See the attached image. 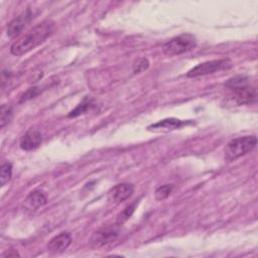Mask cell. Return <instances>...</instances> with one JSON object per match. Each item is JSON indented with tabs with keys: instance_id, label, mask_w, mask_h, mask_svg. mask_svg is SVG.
Instances as JSON below:
<instances>
[{
	"instance_id": "1",
	"label": "cell",
	"mask_w": 258,
	"mask_h": 258,
	"mask_svg": "<svg viewBox=\"0 0 258 258\" xmlns=\"http://www.w3.org/2000/svg\"><path fill=\"white\" fill-rule=\"evenodd\" d=\"M54 29V22L51 20H43L40 23L33 26L22 36L16 39L11 47L10 52L13 55L20 56L34 49L41 44L47 37L51 35Z\"/></svg>"
},
{
	"instance_id": "2",
	"label": "cell",
	"mask_w": 258,
	"mask_h": 258,
	"mask_svg": "<svg viewBox=\"0 0 258 258\" xmlns=\"http://www.w3.org/2000/svg\"><path fill=\"white\" fill-rule=\"evenodd\" d=\"M257 144L254 135L242 136L232 139L225 147V160L231 162L252 151Z\"/></svg>"
},
{
	"instance_id": "3",
	"label": "cell",
	"mask_w": 258,
	"mask_h": 258,
	"mask_svg": "<svg viewBox=\"0 0 258 258\" xmlns=\"http://www.w3.org/2000/svg\"><path fill=\"white\" fill-rule=\"evenodd\" d=\"M197 45V40L195 35L190 33H183L178 36H175L165 42L162 46V51L168 56L178 55L184 53Z\"/></svg>"
},
{
	"instance_id": "4",
	"label": "cell",
	"mask_w": 258,
	"mask_h": 258,
	"mask_svg": "<svg viewBox=\"0 0 258 258\" xmlns=\"http://www.w3.org/2000/svg\"><path fill=\"white\" fill-rule=\"evenodd\" d=\"M232 67V62L230 59H214L199 63L198 66L194 67L186 73L187 78H197L201 76H206L213 74L215 72L228 70Z\"/></svg>"
},
{
	"instance_id": "5",
	"label": "cell",
	"mask_w": 258,
	"mask_h": 258,
	"mask_svg": "<svg viewBox=\"0 0 258 258\" xmlns=\"http://www.w3.org/2000/svg\"><path fill=\"white\" fill-rule=\"evenodd\" d=\"M118 237V231L115 228H104L95 232L91 239L90 243L95 248H101L108 244L113 243Z\"/></svg>"
},
{
	"instance_id": "6",
	"label": "cell",
	"mask_w": 258,
	"mask_h": 258,
	"mask_svg": "<svg viewBox=\"0 0 258 258\" xmlns=\"http://www.w3.org/2000/svg\"><path fill=\"white\" fill-rule=\"evenodd\" d=\"M134 191V186L131 183L122 182L114 185L107 195L108 201L113 204H120L129 199Z\"/></svg>"
},
{
	"instance_id": "7",
	"label": "cell",
	"mask_w": 258,
	"mask_h": 258,
	"mask_svg": "<svg viewBox=\"0 0 258 258\" xmlns=\"http://www.w3.org/2000/svg\"><path fill=\"white\" fill-rule=\"evenodd\" d=\"M256 90L250 85L230 90V97L237 105L250 104L256 100Z\"/></svg>"
},
{
	"instance_id": "8",
	"label": "cell",
	"mask_w": 258,
	"mask_h": 258,
	"mask_svg": "<svg viewBox=\"0 0 258 258\" xmlns=\"http://www.w3.org/2000/svg\"><path fill=\"white\" fill-rule=\"evenodd\" d=\"M31 18H32V13L29 9H27L25 12H23L16 18L12 19L7 25V30H6L7 35L9 37L18 36L22 32L26 24L31 20Z\"/></svg>"
},
{
	"instance_id": "9",
	"label": "cell",
	"mask_w": 258,
	"mask_h": 258,
	"mask_svg": "<svg viewBox=\"0 0 258 258\" xmlns=\"http://www.w3.org/2000/svg\"><path fill=\"white\" fill-rule=\"evenodd\" d=\"M72 243V237L69 233L62 232L56 236H54L52 239L49 240L47 243V251L50 254H59L62 253L64 250L68 249V247Z\"/></svg>"
},
{
	"instance_id": "10",
	"label": "cell",
	"mask_w": 258,
	"mask_h": 258,
	"mask_svg": "<svg viewBox=\"0 0 258 258\" xmlns=\"http://www.w3.org/2000/svg\"><path fill=\"white\" fill-rule=\"evenodd\" d=\"M42 142V135L36 129H29L20 139V148L25 151L36 149Z\"/></svg>"
},
{
	"instance_id": "11",
	"label": "cell",
	"mask_w": 258,
	"mask_h": 258,
	"mask_svg": "<svg viewBox=\"0 0 258 258\" xmlns=\"http://www.w3.org/2000/svg\"><path fill=\"white\" fill-rule=\"evenodd\" d=\"M25 202H26V205L31 209H37L46 204L47 198L44 191L40 189H35L27 196Z\"/></svg>"
},
{
	"instance_id": "12",
	"label": "cell",
	"mask_w": 258,
	"mask_h": 258,
	"mask_svg": "<svg viewBox=\"0 0 258 258\" xmlns=\"http://www.w3.org/2000/svg\"><path fill=\"white\" fill-rule=\"evenodd\" d=\"M182 121L176 118H167L160 120L157 123H154L148 127V129H164V130H173L182 125Z\"/></svg>"
},
{
	"instance_id": "13",
	"label": "cell",
	"mask_w": 258,
	"mask_h": 258,
	"mask_svg": "<svg viewBox=\"0 0 258 258\" xmlns=\"http://www.w3.org/2000/svg\"><path fill=\"white\" fill-rule=\"evenodd\" d=\"M249 85V79L247 77L244 76H235L231 79H229L226 84L225 87L229 90H233L236 88H240V87H244Z\"/></svg>"
},
{
	"instance_id": "14",
	"label": "cell",
	"mask_w": 258,
	"mask_h": 258,
	"mask_svg": "<svg viewBox=\"0 0 258 258\" xmlns=\"http://www.w3.org/2000/svg\"><path fill=\"white\" fill-rule=\"evenodd\" d=\"M12 175V165L10 162H4L2 163L0 167V182L1 186H3L5 183H7Z\"/></svg>"
},
{
	"instance_id": "15",
	"label": "cell",
	"mask_w": 258,
	"mask_h": 258,
	"mask_svg": "<svg viewBox=\"0 0 258 258\" xmlns=\"http://www.w3.org/2000/svg\"><path fill=\"white\" fill-rule=\"evenodd\" d=\"M0 127L3 128L5 125H7L11 119H12V109L8 105H2L1 111H0Z\"/></svg>"
},
{
	"instance_id": "16",
	"label": "cell",
	"mask_w": 258,
	"mask_h": 258,
	"mask_svg": "<svg viewBox=\"0 0 258 258\" xmlns=\"http://www.w3.org/2000/svg\"><path fill=\"white\" fill-rule=\"evenodd\" d=\"M136 207V203H133L132 205H129L128 207H126L117 217V225H122L124 224L133 214L134 210Z\"/></svg>"
},
{
	"instance_id": "17",
	"label": "cell",
	"mask_w": 258,
	"mask_h": 258,
	"mask_svg": "<svg viewBox=\"0 0 258 258\" xmlns=\"http://www.w3.org/2000/svg\"><path fill=\"white\" fill-rule=\"evenodd\" d=\"M171 191H172V185L171 184H163V185L156 188V190L154 192V196H155L156 200L162 201V200H165L166 198H168L169 195L171 194Z\"/></svg>"
},
{
	"instance_id": "18",
	"label": "cell",
	"mask_w": 258,
	"mask_h": 258,
	"mask_svg": "<svg viewBox=\"0 0 258 258\" xmlns=\"http://www.w3.org/2000/svg\"><path fill=\"white\" fill-rule=\"evenodd\" d=\"M149 68V60L146 57H139L133 63V73L140 74Z\"/></svg>"
},
{
	"instance_id": "19",
	"label": "cell",
	"mask_w": 258,
	"mask_h": 258,
	"mask_svg": "<svg viewBox=\"0 0 258 258\" xmlns=\"http://www.w3.org/2000/svg\"><path fill=\"white\" fill-rule=\"evenodd\" d=\"M91 106V103L90 101H84L83 103H81L78 107H76L70 114H69V117L70 118H74V117H77L83 113H85Z\"/></svg>"
},
{
	"instance_id": "20",
	"label": "cell",
	"mask_w": 258,
	"mask_h": 258,
	"mask_svg": "<svg viewBox=\"0 0 258 258\" xmlns=\"http://www.w3.org/2000/svg\"><path fill=\"white\" fill-rule=\"evenodd\" d=\"M3 256H6V257H16V256H19V253L16 250H9Z\"/></svg>"
}]
</instances>
